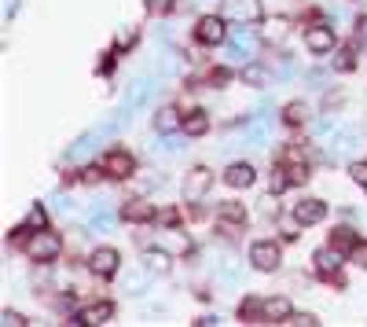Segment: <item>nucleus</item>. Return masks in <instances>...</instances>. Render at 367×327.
I'll list each match as a JSON object with an SVG mask.
<instances>
[{
  "mask_svg": "<svg viewBox=\"0 0 367 327\" xmlns=\"http://www.w3.org/2000/svg\"><path fill=\"white\" fill-rule=\"evenodd\" d=\"M59 254H63V236L52 225L30 232V239L23 247V258L30 265H52V261H59Z\"/></svg>",
  "mask_w": 367,
  "mask_h": 327,
  "instance_id": "f257e3e1",
  "label": "nucleus"
},
{
  "mask_svg": "<svg viewBox=\"0 0 367 327\" xmlns=\"http://www.w3.org/2000/svg\"><path fill=\"white\" fill-rule=\"evenodd\" d=\"M246 225H250V210H246V203H239V199H228V203L217 206V236L224 243H239Z\"/></svg>",
  "mask_w": 367,
  "mask_h": 327,
  "instance_id": "f03ea898",
  "label": "nucleus"
},
{
  "mask_svg": "<svg viewBox=\"0 0 367 327\" xmlns=\"http://www.w3.org/2000/svg\"><path fill=\"white\" fill-rule=\"evenodd\" d=\"M349 261V254H342L338 247H320L316 254H312V272L327 283V287H334V291H345V272H342V265Z\"/></svg>",
  "mask_w": 367,
  "mask_h": 327,
  "instance_id": "7ed1b4c3",
  "label": "nucleus"
},
{
  "mask_svg": "<svg viewBox=\"0 0 367 327\" xmlns=\"http://www.w3.org/2000/svg\"><path fill=\"white\" fill-rule=\"evenodd\" d=\"M246 261H250L254 272L272 276V272L283 269V239H254L250 250H246Z\"/></svg>",
  "mask_w": 367,
  "mask_h": 327,
  "instance_id": "20e7f679",
  "label": "nucleus"
},
{
  "mask_svg": "<svg viewBox=\"0 0 367 327\" xmlns=\"http://www.w3.org/2000/svg\"><path fill=\"white\" fill-rule=\"evenodd\" d=\"M191 37H195V45H202V48H221L224 41H228V19L224 15H199Z\"/></svg>",
  "mask_w": 367,
  "mask_h": 327,
  "instance_id": "39448f33",
  "label": "nucleus"
},
{
  "mask_svg": "<svg viewBox=\"0 0 367 327\" xmlns=\"http://www.w3.org/2000/svg\"><path fill=\"white\" fill-rule=\"evenodd\" d=\"M100 166H103L107 181H118V184H122V181H129V177L136 173V155L125 151V147H111V151H103Z\"/></svg>",
  "mask_w": 367,
  "mask_h": 327,
  "instance_id": "423d86ee",
  "label": "nucleus"
},
{
  "mask_svg": "<svg viewBox=\"0 0 367 327\" xmlns=\"http://www.w3.org/2000/svg\"><path fill=\"white\" fill-rule=\"evenodd\" d=\"M305 52L309 56H334V48H338V34H334V26H327L323 19H316L312 26H305Z\"/></svg>",
  "mask_w": 367,
  "mask_h": 327,
  "instance_id": "0eeeda50",
  "label": "nucleus"
},
{
  "mask_svg": "<svg viewBox=\"0 0 367 327\" xmlns=\"http://www.w3.org/2000/svg\"><path fill=\"white\" fill-rule=\"evenodd\" d=\"M257 37H261L268 48H283L287 41L294 37V23H290L287 15H265L261 23H257Z\"/></svg>",
  "mask_w": 367,
  "mask_h": 327,
  "instance_id": "6e6552de",
  "label": "nucleus"
},
{
  "mask_svg": "<svg viewBox=\"0 0 367 327\" xmlns=\"http://www.w3.org/2000/svg\"><path fill=\"white\" fill-rule=\"evenodd\" d=\"M85 269H89L96 280H114L118 272H122V254H118V247H96L89 254V261H85Z\"/></svg>",
  "mask_w": 367,
  "mask_h": 327,
  "instance_id": "1a4fd4ad",
  "label": "nucleus"
},
{
  "mask_svg": "<svg viewBox=\"0 0 367 327\" xmlns=\"http://www.w3.org/2000/svg\"><path fill=\"white\" fill-rule=\"evenodd\" d=\"M221 15L228 19V23L257 26L265 19V4L261 0H221Z\"/></svg>",
  "mask_w": 367,
  "mask_h": 327,
  "instance_id": "9d476101",
  "label": "nucleus"
},
{
  "mask_svg": "<svg viewBox=\"0 0 367 327\" xmlns=\"http://www.w3.org/2000/svg\"><path fill=\"white\" fill-rule=\"evenodd\" d=\"M155 217H158V206L151 203V199H125V203L118 206V221H122V225L147 228V225H155Z\"/></svg>",
  "mask_w": 367,
  "mask_h": 327,
  "instance_id": "9b49d317",
  "label": "nucleus"
},
{
  "mask_svg": "<svg viewBox=\"0 0 367 327\" xmlns=\"http://www.w3.org/2000/svg\"><path fill=\"white\" fill-rule=\"evenodd\" d=\"M217 184V177H213L210 166H195V170H188V177H184V199L188 203H202V199L210 195V188Z\"/></svg>",
  "mask_w": 367,
  "mask_h": 327,
  "instance_id": "f8f14e48",
  "label": "nucleus"
},
{
  "mask_svg": "<svg viewBox=\"0 0 367 327\" xmlns=\"http://www.w3.org/2000/svg\"><path fill=\"white\" fill-rule=\"evenodd\" d=\"M327 214H331V203H323V199H316V195H305V199H298V203L290 206V217H294L298 225H305V228L323 225Z\"/></svg>",
  "mask_w": 367,
  "mask_h": 327,
  "instance_id": "ddd939ff",
  "label": "nucleus"
},
{
  "mask_svg": "<svg viewBox=\"0 0 367 327\" xmlns=\"http://www.w3.org/2000/svg\"><path fill=\"white\" fill-rule=\"evenodd\" d=\"M118 316V305L111 298H96V302H85L81 309H78V324H111Z\"/></svg>",
  "mask_w": 367,
  "mask_h": 327,
  "instance_id": "4468645a",
  "label": "nucleus"
},
{
  "mask_svg": "<svg viewBox=\"0 0 367 327\" xmlns=\"http://www.w3.org/2000/svg\"><path fill=\"white\" fill-rule=\"evenodd\" d=\"M221 181L232 188V192H250L257 184V170L250 162H228V170L221 173Z\"/></svg>",
  "mask_w": 367,
  "mask_h": 327,
  "instance_id": "2eb2a0df",
  "label": "nucleus"
},
{
  "mask_svg": "<svg viewBox=\"0 0 367 327\" xmlns=\"http://www.w3.org/2000/svg\"><path fill=\"white\" fill-rule=\"evenodd\" d=\"M151 125H155L158 136H173L184 129V111L177 107V103H166V107L155 111V118H151Z\"/></svg>",
  "mask_w": 367,
  "mask_h": 327,
  "instance_id": "dca6fc26",
  "label": "nucleus"
},
{
  "mask_svg": "<svg viewBox=\"0 0 367 327\" xmlns=\"http://www.w3.org/2000/svg\"><path fill=\"white\" fill-rule=\"evenodd\" d=\"M173 261H177V254H173V250L144 247V269L155 272V276H169V272H173Z\"/></svg>",
  "mask_w": 367,
  "mask_h": 327,
  "instance_id": "f3484780",
  "label": "nucleus"
},
{
  "mask_svg": "<svg viewBox=\"0 0 367 327\" xmlns=\"http://www.w3.org/2000/svg\"><path fill=\"white\" fill-rule=\"evenodd\" d=\"M360 45L349 37V45H342V48H334V59H331V67H334V74H353L356 67H360Z\"/></svg>",
  "mask_w": 367,
  "mask_h": 327,
  "instance_id": "a211bd4d",
  "label": "nucleus"
},
{
  "mask_svg": "<svg viewBox=\"0 0 367 327\" xmlns=\"http://www.w3.org/2000/svg\"><path fill=\"white\" fill-rule=\"evenodd\" d=\"M103 181H107V173H103L100 162H96V166H78V170H67V173H63V184L96 188V184H103Z\"/></svg>",
  "mask_w": 367,
  "mask_h": 327,
  "instance_id": "6ab92c4d",
  "label": "nucleus"
},
{
  "mask_svg": "<svg viewBox=\"0 0 367 327\" xmlns=\"http://www.w3.org/2000/svg\"><path fill=\"white\" fill-rule=\"evenodd\" d=\"M210 111L206 107H191V111H184V136H191V140H199V136H206L210 133Z\"/></svg>",
  "mask_w": 367,
  "mask_h": 327,
  "instance_id": "aec40b11",
  "label": "nucleus"
},
{
  "mask_svg": "<svg viewBox=\"0 0 367 327\" xmlns=\"http://www.w3.org/2000/svg\"><path fill=\"white\" fill-rule=\"evenodd\" d=\"M290 316H294V302H290L287 294L265 298V324H287Z\"/></svg>",
  "mask_w": 367,
  "mask_h": 327,
  "instance_id": "412c9836",
  "label": "nucleus"
},
{
  "mask_svg": "<svg viewBox=\"0 0 367 327\" xmlns=\"http://www.w3.org/2000/svg\"><path fill=\"white\" fill-rule=\"evenodd\" d=\"M235 320L239 324H265V298L261 294H246L235 309Z\"/></svg>",
  "mask_w": 367,
  "mask_h": 327,
  "instance_id": "4be33fe9",
  "label": "nucleus"
},
{
  "mask_svg": "<svg viewBox=\"0 0 367 327\" xmlns=\"http://www.w3.org/2000/svg\"><path fill=\"white\" fill-rule=\"evenodd\" d=\"M283 125H287V129H305V125H309V103L305 100L283 103Z\"/></svg>",
  "mask_w": 367,
  "mask_h": 327,
  "instance_id": "5701e85b",
  "label": "nucleus"
},
{
  "mask_svg": "<svg viewBox=\"0 0 367 327\" xmlns=\"http://www.w3.org/2000/svg\"><path fill=\"white\" fill-rule=\"evenodd\" d=\"M364 236H360V232H356V228H349V225H338V228H331V236H327V243H331V247H338L342 250V254H353V247H356V243H360Z\"/></svg>",
  "mask_w": 367,
  "mask_h": 327,
  "instance_id": "b1692460",
  "label": "nucleus"
},
{
  "mask_svg": "<svg viewBox=\"0 0 367 327\" xmlns=\"http://www.w3.org/2000/svg\"><path fill=\"white\" fill-rule=\"evenodd\" d=\"M239 81L250 89H265L268 85V67L265 63H246V67L239 70Z\"/></svg>",
  "mask_w": 367,
  "mask_h": 327,
  "instance_id": "393cba45",
  "label": "nucleus"
},
{
  "mask_svg": "<svg viewBox=\"0 0 367 327\" xmlns=\"http://www.w3.org/2000/svg\"><path fill=\"white\" fill-rule=\"evenodd\" d=\"M155 228H162V232L184 228V210H180V206H162L158 217H155Z\"/></svg>",
  "mask_w": 367,
  "mask_h": 327,
  "instance_id": "a878e982",
  "label": "nucleus"
},
{
  "mask_svg": "<svg viewBox=\"0 0 367 327\" xmlns=\"http://www.w3.org/2000/svg\"><path fill=\"white\" fill-rule=\"evenodd\" d=\"M169 236H173V247H169V250H173V254H177V261H184V258H191V254H195V239H191L188 232L173 228Z\"/></svg>",
  "mask_w": 367,
  "mask_h": 327,
  "instance_id": "bb28decb",
  "label": "nucleus"
},
{
  "mask_svg": "<svg viewBox=\"0 0 367 327\" xmlns=\"http://www.w3.org/2000/svg\"><path fill=\"white\" fill-rule=\"evenodd\" d=\"M287 188H290V177H287L283 166L276 162V166H272V173H268V192H272V195H283Z\"/></svg>",
  "mask_w": 367,
  "mask_h": 327,
  "instance_id": "cd10ccee",
  "label": "nucleus"
},
{
  "mask_svg": "<svg viewBox=\"0 0 367 327\" xmlns=\"http://www.w3.org/2000/svg\"><path fill=\"white\" fill-rule=\"evenodd\" d=\"M26 225H30V228H48V210H45V203H34V206H30Z\"/></svg>",
  "mask_w": 367,
  "mask_h": 327,
  "instance_id": "c85d7f7f",
  "label": "nucleus"
},
{
  "mask_svg": "<svg viewBox=\"0 0 367 327\" xmlns=\"http://www.w3.org/2000/svg\"><path fill=\"white\" fill-rule=\"evenodd\" d=\"M349 181L367 188V158H356V162H349Z\"/></svg>",
  "mask_w": 367,
  "mask_h": 327,
  "instance_id": "c756f323",
  "label": "nucleus"
},
{
  "mask_svg": "<svg viewBox=\"0 0 367 327\" xmlns=\"http://www.w3.org/2000/svg\"><path fill=\"white\" fill-rule=\"evenodd\" d=\"M353 41L367 52V15H356L353 19Z\"/></svg>",
  "mask_w": 367,
  "mask_h": 327,
  "instance_id": "7c9ffc66",
  "label": "nucleus"
},
{
  "mask_svg": "<svg viewBox=\"0 0 367 327\" xmlns=\"http://www.w3.org/2000/svg\"><path fill=\"white\" fill-rule=\"evenodd\" d=\"M349 261H353L356 269H364V272H367V239H360V243H356V247H353Z\"/></svg>",
  "mask_w": 367,
  "mask_h": 327,
  "instance_id": "2f4dec72",
  "label": "nucleus"
},
{
  "mask_svg": "<svg viewBox=\"0 0 367 327\" xmlns=\"http://www.w3.org/2000/svg\"><path fill=\"white\" fill-rule=\"evenodd\" d=\"M0 324H4V327H26L30 320L23 313H15V309H4V313H0Z\"/></svg>",
  "mask_w": 367,
  "mask_h": 327,
  "instance_id": "473e14b6",
  "label": "nucleus"
},
{
  "mask_svg": "<svg viewBox=\"0 0 367 327\" xmlns=\"http://www.w3.org/2000/svg\"><path fill=\"white\" fill-rule=\"evenodd\" d=\"M287 324H294V327H316V324H320V316H316V313H294Z\"/></svg>",
  "mask_w": 367,
  "mask_h": 327,
  "instance_id": "72a5a7b5",
  "label": "nucleus"
},
{
  "mask_svg": "<svg viewBox=\"0 0 367 327\" xmlns=\"http://www.w3.org/2000/svg\"><path fill=\"white\" fill-rule=\"evenodd\" d=\"M364 192H367V188H364Z\"/></svg>",
  "mask_w": 367,
  "mask_h": 327,
  "instance_id": "f704fd0d",
  "label": "nucleus"
}]
</instances>
